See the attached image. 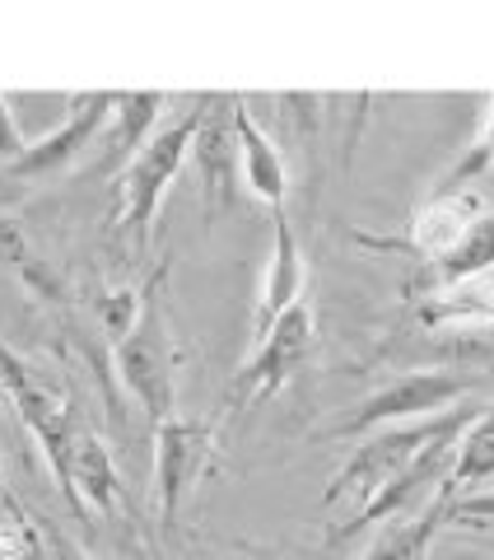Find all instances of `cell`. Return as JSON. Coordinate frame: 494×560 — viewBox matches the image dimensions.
Masks as SVG:
<instances>
[{
    "mask_svg": "<svg viewBox=\"0 0 494 560\" xmlns=\"http://www.w3.org/2000/svg\"><path fill=\"white\" fill-rule=\"evenodd\" d=\"M164 280H168V267H158L140 285L136 323L113 346L121 388L140 401V411L154 420V430L178 416V337H173V323L164 308Z\"/></svg>",
    "mask_w": 494,
    "mask_h": 560,
    "instance_id": "obj_1",
    "label": "cell"
},
{
    "mask_svg": "<svg viewBox=\"0 0 494 560\" xmlns=\"http://www.w3.org/2000/svg\"><path fill=\"white\" fill-rule=\"evenodd\" d=\"M471 407H452L444 416H430V420H411V425H387L378 434H368V440L350 453V463L331 477L322 504H341V500H360V510L368 500L378 495V490H387L405 467H415L425 453L448 440V434H467L475 425Z\"/></svg>",
    "mask_w": 494,
    "mask_h": 560,
    "instance_id": "obj_2",
    "label": "cell"
},
{
    "mask_svg": "<svg viewBox=\"0 0 494 560\" xmlns=\"http://www.w3.org/2000/svg\"><path fill=\"white\" fill-rule=\"evenodd\" d=\"M205 103L210 98H197V108L183 113L178 121H168V127H158L145 150L136 154L121 173V230L136 234V243L150 238V224L158 215V201H164V191L173 187V178L183 173V164L191 160V145H197V131L205 121Z\"/></svg>",
    "mask_w": 494,
    "mask_h": 560,
    "instance_id": "obj_3",
    "label": "cell"
},
{
    "mask_svg": "<svg viewBox=\"0 0 494 560\" xmlns=\"http://www.w3.org/2000/svg\"><path fill=\"white\" fill-rule=\"evenodd\" d=\"M475 388L471 374H444V370H425V374H401L397 383H387L374 397H364L350 411L337 434L341 440H368L387 425H411V420H430L444 416L452 407H462V397Z\"/></svg>",
    "mask_w": 494,
    "mask_h": 560,
    "instance_id": "obj_4",
    "label": "cell"
},
{
    "mask_svg": "<svg viewBox=\"0 0 494 560\" xmlns=\"http://www.w3.org/2000/svg\"><path fill=\"white\" fill-rule=\"evenodd\" d=\"M215 420H187L173 416L154 430V500H158V528L173 533L187 495L210 471L215 458Z\"/></svg>",
    "mask_w": 494,
    "mask_h": 560,
    "instance_id": "obj_5",
    "label": "cell"
},
{
    "mask_svg": "<svg viewBox=\"0 0 494 560\" xmlns=\"http://www.w3.org/2000/svg\"><path fill=\"white\" fill-rule=\"evenodd\" d=\"M308 350H313V308L294 304L267 337L252 341V355L243 360V370L234 374V388H228V407L247 411V407H257V401L275 397L298 374Z\"/></svg>",
    "mask_w": 494,
    "mask_h": 560,
    "instance_id": "obj_6",
    "label": "cell"
},
{
    "mask_svg": "<svg viewBox=\"0 0 494 560\" xmlns=\"http://www.w3.org/2000/svg\"><path fill=\"white\" fill-rule=\"evenodd\" d=\"M0 383L10 388L14 397V407H20L24 416V425L33 430V440H38L47 448V458H51V471H66V458H70V444H75V411H70V401L51 388V383H43L38 374L28 370V364L14 355V350L0 341Z\"/></svg>",
    "mask_w": 494,
    "mask_h": 560,
    "instance_id": "obj_7",
    "label": "cell"
},
{
    "mask_svg": "<svg viewBox=\"0 0 494 560\" xmlns=\"http://www.w3.org/2000/svg\"><path fill=\"white\" fill-rule=\"evenodd\" d=\"M113 108H117V94H75V98H70V113H66L61 127L51 131V136H43L38 145H28L20 160L10 164V173H14V178H43V173L66 168L117 117Z\"/></svg>",
    "mask_w": 494,
    "mask_h": 560,
    "instance_id": "obj_8",
    "label": "cell"
},
{
    "mask_svg": "<svg viewBox=\"0 0 494 560\" xmlns=\"http://www.w3.org/2000/svg\"><path fill=\"white\" fill-rule=\"evenodd\" d=\"M191 160L201 173V197H205V215L215 220L220 210L234 206V164L238 160V131H234V98H210L205 103V121L197 131V145H191Z\"/></svg>",
    "mask_w": 494,
    "mask_h": 560,
    "instance_id": "obj_9",
    "label": "cell"
},
{
    "mask_svg": "<svg viewBox=\"0 0 494 560\" xmlns=\"http://www.w3.org/2000/svg\"><path fill=\"white\" fill-rule=\"evenodd\" d=\"M294 304H304V248H298L294 224L285 220V210H275V243H271L267 280H261V300H257V313H252V341L267 337Z\"/></svg>",
    "mask_w": 494,
    "mask_h": 560,
    "instance_id": "obj_10",
    "label": "cell"
},
{
    "mask_svg": "<svg viewBox=\"0 0 494 560\" xmlns=\"http://www.w3.org/2000/svg\"><path fill=\"white\" fill-rule=\"evenodd\" d=\"M61 486L80 514H113L117 510V467H113L108 444H103L94 430L80 425L75 444H70L66 471H61Z\"/></svg>",
    "mask_w": 494,
    "mask_h": 560,
    "instance_id": "obj_11",
    "label": "cell"
},
{
    "mask_svg": "<svg viewBox=\"0 0 494 560\" xmlns=\"http://www.w3.org/2000/svg\"><path fill=\"white\" fill-rule=\"evenodd\" d=\"M234 131H238V160H243V183L252 197H261L271 210H285V191H290V168L280 145L257 127V117L247 113V103L234 98Z\"/></svg>",
    "mask_w": 494,
    "mask_h": 560,
    "instance_id": "obj_12",
    "label": "cell"
},
{
    "mask_svg": "<svg viewBox=\"0 0 494 560\" xmlns=\"http://www.w3.org/2000/svg\"><path fill=\"white\" fill-rule=\"evenodd\" d=\"M457 500H462V495H457L452 486H444L430 504H420L415 514H401V518L387 523V528L368 541V551L360 560H425V551H430V541L438 537V528L452 523Z\"/></svg>",
    "mask_w": 494,
    "mask_h": 560,
    "instance_id": "obj_13",
    "label": "cell"
},
{
    "mask_svg": "<svg viewBox=\"0 0 494 560\" xmlns=\"http://www.w3.org/2000/svg\"><path fill=\"white\" fill-rule=\"evenodd\" d=\"M475 220H481V197H475V191H434V201H425L415 210L411 248L425 253L430 261H438L471 234Z\"/></svg>",
    "mask_w": 494,
    "mask_h": 560,
    "instance_id": "obj_14",
    "label": "cell"
},
{
    "mask_svg": "<svg viewBox=\"0 0 494 560\" xmlns=\"http://www.w3.org/2000/svg\"><path fill=\"white\" fill-rule=\"evenodd\" d=\"M420 323L444 327V323H494V280L475 276V280H457V285L434 290L420 304Z\"/></svg>",
    "mask_w": 494,
    "mask_h": 560,
    "instance_id": "obj_15",
    "label": "cell"
},
{
    "mask_svg": "<svg viewBox=\"0 0 494 560\" xmlns=\"http://www.w3.org/2000/svg\"><path fill=\"white\" fill-rule=\"evenodd\" d=\"M494 267V215H481L471 224V234L457 243L448 257L430 261V276L438 280V290L444 285H457V280H475Z\"/></svg>",
    "mask_w": 494,
    "mask_h": 560,
    "instance_id": "obj_16",
    "label": "cell"
},
{
    "mask_svg": "<svg viewBox=\"0 0 494 560\" xmlns=\"http://www.w3.org/2000/svg\"><path fill=\"white\" fill-rule=\"evenodd\" d=\"M494 477V407H485L475 416V425L462 434V444H457V463H452V477L448 486L462 495V490L481 486Z\"/></svg>",
    "mask_w": 494,
    "mask_h": 560,
    "instance_id": "obj_17",
    "label": "cell"
},
{
    "mask_svg": "<svg viewBox=\"0 0 494 560\" xmlns=\"http://www.w3.org/2000/svg\"><path fill=\"white\" fill-rule=\"evenodd\" d=\"M164 94H117V136H113V160H136L140 150H145V131L154 127L158 108H164Z\"/></svg>",
    "mask_w": 494,
    "mask_h": 560,
    "instance_id": "obj_18",
    "label": "cell"
},
{
    "mask_svg": "<svg viewBox=\"0 0 494 560\" xmlns=\"http://www.w3.org/2000/svg\"><path fill=\"white\" fill-rule=\"evenodd\" d=\"M494 164V98H490V113L481 121V136L471 140V150L462 154V164H457L444 183H438V191H471L467 183L471 178H481V173Z\"/></svg>",
    "mask_w": 494,
    "mask_h": 560,
    "instance_id": "obj_19",
    "label": "cell"
},
{
    "mask_svg": "<svg viewBox=\"0 0 494 560\" xmlns=\"http://www.w3.org/2000/svg\"><path fill=\"white\" fill-rule=\"evenodd\" d=\"M28 145H24V136H20V127H14V117H10V103H5V94H0V164H14L24 154Z\"/></svg>",
    "mask_w": 494,
    "mask_h": 560,
    "instance_id": "obj_20",
    "label": "cell"
},
{
    "mask_svg": "<svg viewBox=\"0 0 494 560\" xmlns=\"http://www.w3.org/2000/svg\"><path fill=\"white\" fill-rule=\"evenodd\" d=\"M462 523H494V490H471V495L457 500V514Z\"/></svg>",
    "mask_w": 494,
    "mask_h": 560,
    "instance_id": "obj_21",
    "label": "cell"
},
{
    "mask_svg": "<svg viewBox=\"0 0 494 560\" xmlns=\"http://www.w3.org/2000/svg\"><path fill=\"white\" fill-rule=\"evenodd\" d=\"M47 547H51V560H94L84 547H75L70 537H61V533H47Z\"/></svg>",
    "mask_w": 494,
    "mask_h": 560,
    "instance_id": "obj_22",
    "label": "cell"
}]
</instances>
